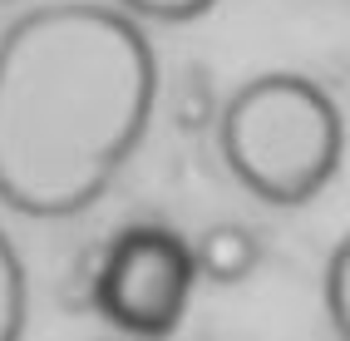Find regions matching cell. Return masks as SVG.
I'll use <instances>...</instances> for the list:
<instances>
[{
  "instance_id": "cell-2",
  "label": "cell",
  "mask_w": 350,
  "mask_h": 341,
  "mask_svg": "<svg viewBox=\"0 0 350 341\" xmlns=\"http://www.w3.org/2000/svg\"><path fill=\"white\" fill-rule=\"evenodd\" d=\"M217 153L252 198L271 208H301L340 168V104L311 75H256L217 109Z\"/></svg>"
},
{
  "instance_id": "cell-1",
  "label": "cell",
  "mask_w": 350,
  "mask_h": 341,
  "mask_svg": "<svg viewBox=\"0 0 350 341\" xmlns=\"http://www.w3.org/2000/svg\"><path fill=\"white\" fill-rule=\"evenodd\" d=\"M158 55L99 0L35 5L0 35V203L25 218L94 208L144 144Z\"/></svg>"
},
{
  "instance_id": "cell-7",
  "label": "cell",
  "mask_w": 350,
  "mask_h": 341,
  "mask_svg": "<svg viewBox=\"0 0 350 341\" xmlns=\"http://www.w3.org/2000/svg\"><path fill=\"white\" fill-rule=\"evenodd\" d=\"M213 5L217 0H119L129 20H158V25H183V20H198Z\"/></svg>"
},
{
  "instance_id": "cell-4",
  "label": "cell",
  "mask_w": 350,
  "mask_h": 341,
  "mask_svg": "<svg viewBox=\"0 0 350 341\" xmlns=\"http://www.w3.org/2000/svg\"><path fill=\"white\" fill-rule=\"evenodd\" d=\"M193 262H198V282L237 287L256 272V262H262V242H256V233L242 227V223H213L193 238Z\"/></svg>"
},
{
  "instance_id": "cell-5",
  "label": "cell",
  "mask_w": 350,
  "mask_h": 341,
  "mask_svg": "<svg viewBox=\"0 0 350 341\" xmlns=\"http://www.w3.org/2000/svg\"><path fill=\"white\" fill-rule=\"evenodd\" d=\"M30 322V282L10 233L0 227V341H20Z\"/></svg>"
},
{
  "instance_id": "cell-3",
  "label": "cell",
  "mask_w": 350,
  "mask_h": 341,
  "mask_svg": "<svg viewBox=\"0 0 350 341\" xmlns=\"http://www.w3.org/2000/svg\"><path fill=\"white\" fill-rule=\"evenodd\" d=\"M198 292L193 238L168 223H129L94 267V307L133 341H168Z\"/></svg>"
},
{
  "instance_id": "cell-6",
  "label": "cell",
  "mask_w": 350,
  "mask_h": 341,
  "mask_svg": "<svg viewBox=\"0 0 350 341\" xmlns=\"http://www.w3.org/2000/svg\"><path fill=\"white\" fill-rule=\"evenodd\" d=\"M325 316L340 341H350V233L336 242L331 262H325Z\"/></svg>"
}]
</instances>
